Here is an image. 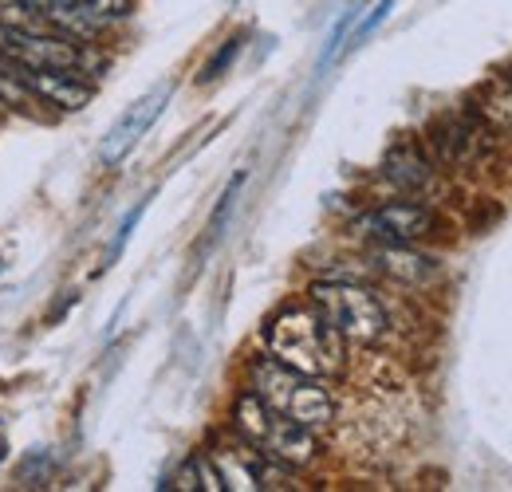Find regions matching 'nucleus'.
<instances>
[{
    "instance_id": "nucleus-1",
    "label": "nucleus",
    "mask_w": 512,
    "mask_h": 492,
    "mask_svg": "<svg viewBox=\"0 0 512 492\" xmlns=\"http://www.w3.org/2000/svg\"><path fill=\"white\" fill-rule=\"evenodd\" d=\"M268 355L312 378H327L343 367V335L316 308H284L264 327Z\"/></svg>"
},
{
    "instance_id": "nucleus-2",
    "label": "nucleus",
    "mask_w": 512,
    "mask_h": 492,
    "mask_svg": "<svg viewBox=\"0 0 512 492\" xmlns=\"http://www.w3.org/2000/svg\"><path fill=\"white\" fill-rule=\"evenodd\" d=\"M253 394L260 402H268L276 414L308 426V430H323L335 418V402L323 390L320 378L304 374L296 367H284L280 359H260L253 363Z\"/></svg>"
},
{
    "instance_id": "nucleus-3",
    "label": "nucleus",
    "mask_w": 512,
    "mask_h": 492,
    "mask_svg": "<svg viewBox=\"0 0 512 492\" xmlns=\"http://www.w3.org/2000/svg\"><path fill=\"white\" fill-rule=\"evenodd\" d=\"M233 426H237V433L253 449H260L264 457H272V461H280L288 469H300V465H308L316 457V437H312V430L300 426V422H292V418H284V414H276L268 402L256 398L253 390H245L237 398Z\"/></svg>"
},
{
    "instance_id": "nucleus-4",
    "label": "nucleus",
    "mask_w": 512,
    "mask_h": 492,
    "mask_svg": "<svg viewBox=\"0 0 512 492\" xmlns=\"http://www.w3.org/2000/svg\"><path fill=\"white\" fill-rule=\"evenodd\" d=\"M312 308L343 335V343H375L386 331V311L379 296L351 280L312 284Z\"/></svg>"
},
{
    "instance_id": "nucleus-5",
    "label": "nucleus",
    "mask_w": 512,
    "mask_h": 492,
    "mask_svg": "<svg viewBox=\"0 0 512 492\" xmlns=\"http://www.w3.org/2000/svg\"><path fill=\"white\" fill-rule=\"evenodd\" d=\"M0 56L32 71H83L87 75L83 48L71 44L64 32H32V28L0 24Z\"/></svg>"
},
{
    "instance_id": "nucleus-6",
    "label": "nucleus",
    "mask_w": 512,
    "mask_h": 492,
    "mask_svg": "<svg viewBox=\"0 0 512 492\" xmlns=\"http://www.w3.org/2000/svg\"><path fill=\"white\" fill-rule=\"evenodd\" d=\"M209 461H213V469H217V477H221V489H237V492L276 489L272 481L280 477V461L264 457L249 441H245V445L217 449Z\"/></svg>"
},
{
    "instance_id": "nucleus-7",
    "label": "nucleus",
    "mask_w": 512,
    "mask_h": 492,
    "mask_svg": "<svg viewBox=\"0 0 512 492\" xmlns=\"http://www.w3.org/2000/svg\"><path fill=\"white\" fill-rule=\"evenodd\" d=\"M166 103H170V87H158V91L142 95L134 107H127V115L107 130V138H103V146H99V162H103V166H119L130 150L138 146V138L154 126V119L162 115Z\"/></svg>"
},
{
    "instance_id": "nucleus-8",
    "label": "nucleus",
    "mask_w": 512,
    "mask_h": 492,
    "mask_svg": "<svg viewBox=\"0 0 512 492\" xmlns=\"http://www.w3.org/2000/svg\"><path fill=\"white\" fill-rule=\"evenodd\" d=\"M434 225L430 209L418 205V201H390V205H379L375 213H367L359 221V229L383 245H410L418 237H426Z\"/></svg>"
},
{
    "instance_id": "nucleus-9",
    "label": "nucleus",
    "mask_w": 512,
    "mask_h": 492,
    "mask_svg": "<svg viewBox=\"0 0 512 492\" xmlns=\"http://www.w3.org/2000/svg\"><path fill=\"white\" fill-rule=\"evenodd\" d=\"M28 91L36 95V103H52L60 111H83L95 99V83L83 71H32L20 67Z\"/></svg>"
},
{
    "instance_id": "nucleus-10",
    "label": "nucleus",
    "mask_w": 512,
    "mask_h": 492,
    "mask_svg": "<svg viewBox=\"0 0 512 492\" xmlns=\"http://www.w3.org/2000/svg\"><path fill=\"white\" fill-rule=\"evenodd\" d=\"M434 146L442 150L446 162H473V158L485 154L489 138H485V126L477 123V119H449V123H442V130H438Z\"/></svg>"
},
{
    "instance_id": "nucleus-11",
    "label": "nucleus",
    "mask_w": 512,
    "mask_h": 492,
    "mask_svg": "<svg viewBox=\"0 0 512 492\" xmlns=\"http://www.w3.org/2000/svg\"><path fill=\"white\" fill-rule=\"evenodd\" d=\"M383 170L386 178L398 185V189H406V193H422V189H430V182H434V166L426 162V154L418 146H394L386 154Z\"/></svg>"
},
{
    "instance_id": "nucleus-12",
    "label": "nucleus",
    "mask_w": 512,
    "mask_h": 492,
    "mask_svg": "<svg viewBox=\"0 0 512 492\" xmlns=\"http://www.w3.org/2000/svg\"><path fill=\"white\" fill-rule=\"evenodd\" d=\"M379 264H383L386 276H394V280H402V284H426V280L438 276V264H434L430 256L410 252L406 245H386L383 252H379Z\"/></svg>"
},
{
    "instance_id": "nucleus-13",
    "label": "nucleus",
    "mask_w": 512,
    "mask_h": 492,
    "mask_svg": "<svg viewBox=\"0 0 512 492\" xmlns=\"http://www.w3.org/2000/svg\"><path fill=\"white\" fill-rule=\"evenodd\" d=\"M16 4L28 8V12H36V16H44V20L56 24L64 36H95L91 24L79 16L75 0H16Z\"/></svg>"
},
{
    "instance_id": "nucleus-14",
    "label": "nucleus",
    "mask_w": 512,
    "mask_h": 492,
    "mask_svg": "<svg viewBox=\"0 0 512 492\" xmlns=\"http://www.w3.org/2000/svg\"><path fill=\"white\" fill-rule=\"evenodd\" d=\"M32 103H36V95L28 91L20 67L0 56V107H4V111H24V107H32Z\"/></svg>"
},
{
    "instance_id": "nucleus-15",
    "label": "nucleus",
    "mask_w": 512,
    "mask_h": 492,
    "mask_svg": "<svg viewBox=\"0 0 512 492\" xmlns=\"http://www.w3.org/2000/svg\"><path fill=\"white\" fill-rule=\"evenodd\" d=\"M481 111H485V119H493L501 130H512V83H505V87H493Z\"/></svg>"
},
{
    "instance_id": "nucleus-16",
    "label": "nucleus",
    "mask_w": 512,
    "mask_h": 492,
    "mask_svg": "<svg viewBox=\"0 0 512 492\" xmlns=\"http://www.w3.org/2000/svg\"><path fill=\"white\" fill-rule=\"evenodd\" d=\"M241 185H245V174H237V178L229 182V189L221 193V205H217V213H213V221H209V241L221 237V229H225V221H229V213H233V201H237Z\"/></svg>"
},
{
    "instance_id": "nucleus-17",
    "label": "nucleus",
    "mask_w": 512,
    "mask_h": 492,
    "mask_svg": "<svg viewBox=\"0 0 512 492\" xmlns=\"http://www.w3.org/2000/svg\"><path fill=\"white\" fill-rule=\"evenodd\" d=\"M237 52H241V36H233V40H225V48H221V52H217L213 60L205 63V67H201V75H197V79H201V83H209V79H217V75H221V71H225L229 63L237 60Z\"/></svg>"
},
{
    "instance_id": "nucleus-18",
    "label": "nucleus",
    "mask_w": 512,
    "mask_h": 492,
    "mask_svg": "<svg viewBox=\"0 0 512 492\" xmlns=\"http://www.w3.org/2000/svg\"><path fill=\"white\" fill-rule=\"evenodd\" d=\"M390 8H394V0H379V4H375V12H371V16H367L359 28H355V36H351V48H359V44H363V40H367V36H371L379 24H383L386 16H390Z\"/></svg>"
},
{
    "instance_id": "nucleus-19",
    "label": "nucleus",
    "mask_w": 512,
    "mask_h": 492,
    "mask_svg": "<svg viewBox=\"0 0 512 492\" xmlns=\"http://www.w3.org/2000/svg\"><path fill=\"white\" fill-rule=\"evenodd\" d=\"M351 24H355V12H343V20L335 24V32H331V40H327V52H323V63H327L331 56H335V52H339V44H343V32H347Z\"/></svg>"
},
{
    "instance_id": "nucleus-20",
    "label": "nucleus",
    "mask_w": 512,
    "mask_h": 492,
    "mask_svg": "<svg viewBox=\"0 0 512 492\" xmlns=\"http://www.w3.org/2000/svg\"><path fill=\"white\" fill-rule=\"evenodd\" d=\"M509 83H512V67H509Z\"/></svg>"
},
{
    "instance_id": "nucleus-21",
    "label": "nucleus",
    "mask_w": 512,
    "mask_h": 492,
    "mask_svg": "<svg viewBox=\"0 0 512 492\" xmlns=\"http://www.w3.org/2000/svg\"><path fill=\"white\" fill-rule=\"evenodd\" d=\"M0 268H4V260H0Z\"/></svg>"
}]
</instances>
